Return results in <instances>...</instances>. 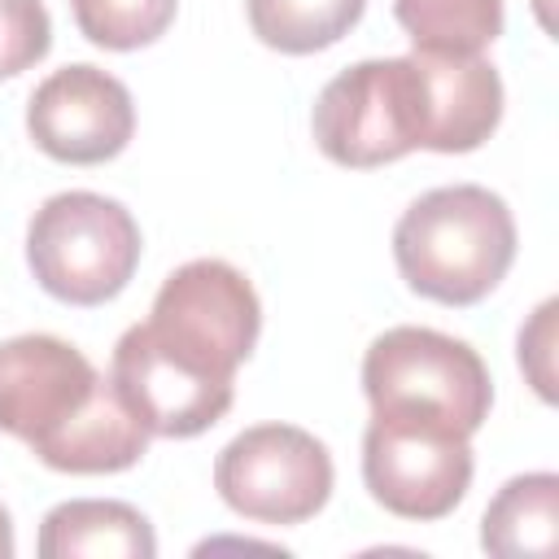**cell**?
<instances>
[{
	"label": "cell",
	"instance_id": "obj_1",
	"mask_svg": "<svg viewBox=\"0 0 559 559\" xmlns=\"http://www.w3.org/2000/svg\"><path fill=\"white\" fill-rule=\"evenodd\" d=\"M0 432L39 463L74 476L127 472L148 450V428L70 341L26 332L0 341Z\"/></svg>",
	"mask_w": 559,
	"mask_h": 559
},
{
	"label": "cell",
	"instance_id": "obj_2",
	"mask_svg": "<svg viewBox=\"0 0 559 559\" xmlns=\"http://www.w3.org/2000/svg\"><path fill=\"white\" fill-rule=\"evenodd\" d=\"M393 258L411 293L441 306H476L515 262V218L480 183L432 188L402 210Z\"/></svg>",
	"mask_w": 559,
	"mask_h": 559
},
{
	"label": "cell",
	"instance_id": "obj_3",
	"mask_svg": "<svg viewBox=\"0 0 559 559\" xmlns=\"http://www.w3.org/2000/svg\"><path fill=\"white\" fill-rule=\"evenodd\" d=\"M26 262L48 297L66 306H100L135 275L140 227L114 197L57 192L31 214Z\"/></svg>",
	"mask_w": 559,
	"mask_h": 559
},
{
	"label": "cell",
	"instance_id": "obj_4",
	"mask_svg": "<svg viewBox=\"0 0 559 559\" xmlns=\"http://www.w3.org/2000/svg\"><path fill=\"white\" fill-rule=\"evenodd\" d=\"M362 393L371 411H402L445 419L459 432H476L493 406V380L485 358L432 328H389L362 354Z\"/></svg>",
	"mask_w": 559,
	"mask_h": 559
},
{
	"label": "cell",
	"instance_id": "obj_5",
	"mask_svg": "<svg viewBox=\"0 0 559 559\" xmlns=\"http://www.w3.org/2000/svg\"><path fill=\"white\" fill-rule=\"evenodd\" d=\"M144 328L175 362L210 380H236V367L258 345L262 306L231 262L197 258L166 275Z\"/></svg>",
	"mask_w": 559,
	"mask_h": 559
},
{
	"label": "cell",
	"instance_id": "obj_6",
	"mask_svg": "<svg viewBox=\"0 0 559 559\" xmlns=\"http://www.w3.org/2000/svg\"><path fill=\"white\" fill-rule=\"evenodd\" d=\"M314 144L349 170L389 166L424 148V92L415 57L358 61L341 70L314 100Z\"/></svg>",
	"mask_w": 559,
	"mask_h": 559
},
{
	"label": "cell",
	"instance_id": "obj_7",
	"mask_svg": "<svg viewBox=\"0 0 559 559\" xmlns=\"http://www.w3.org/2000/svg\"><path fill=\"white\" fill-rule=\"evenodd\" d=\"M362 480L402 520L450 515L472 485V441L445 419L371 411L362 432Z\"/></svg>",
	"mask_w": 559,
	"mask_h": 559
},
{
	"label": "cell",
	"instance_id": "obj_8",
	"mask_svg": "<svg viewBox=\"0 0 559 559\" xmlns=\"http://www.w3.org/2000/svg\"><path fill=\"white\" fill-rule=\"evenodd\" d=\"M332 454L297 424H258L231 437L214 459L218 498L258 524H301L332 498Z\"/></svg>",
	"mask_w": 559,
	"mask_h": 559
},
{
	"label": "cell",
	"instance_id": "obj_9",
	"mask_svg": "<svg viewBox=\"0 0 559 559\" xmlns=\"http://www.w3.org/2000/svg\"><path fill=\"white\" fill-rule=\"evenodd\" d=\"M26 131L35 148L70 166H96L118 157L135 131V105L122 79L100 66H66L52 70L26 105Z\"/></svg>",
	"mask_w": 559,
	"mask_h": 559
},
{
	"label": "cell",
	"instance_id": "obj_10",
	"mask_svg": "<svg viewBox=\"0 0 559 559\" xmlns=\"http://www.w3.org/2000/svg\"><path fill=\"white\" fill-rule=\"evenodd\" d=\"M114 389L153 437H197L214 428L236 397V380H210L175 362L144 323L127 328L114 345Z\"/></svg>",
	"mask_w": 559,
	"mask_h": 559
},
{
	"label": "cell",
	"instance_id": "obj_11",
	"mask_svg": "<svg viewBox=\"0 0 559 559\" xmlns=\"http://www.w3.org/2000/svg\"><path fill=\"white\" fill-rule=\"evenodd\" d=\"M424 92V148L472 153L502 118V79L485 57L411 52Z\"/></svg>",
	"mask_w": 559,
	"mask_h": 559
},
{
	"label": "cell",
	"instance_id": "obj_12",
	"mask_svg": "<svg viewBox=\"0 0 559 559\" xmlns=\"http://www.w3.org/2000/svg\"><path fill=\"white\" fill-rule=\"evenodd\" d=\"M39 559H153V524L114 498H70L52 507L35 542Z\"/></svg>",
	"mask_w": 559,
	"mask_h": 559
},
{
	"label": "cell",
	"instance_id": "obj_13",
	"mask_svg": "<svg viewBox=\"0 0 559 559\" xmlns=\"http://www.w3.org/2000/svg\"><path fill=\"white\" fill-rule=\"evenodd\" d=\"M480 546L498 559H550L559 546V476H511L485 507Z\"/></svg>",
	"mask_w": 559,
	"mask_h": 559
},
{
	"label": "cell",
	"instance_id": "obj_14",
	"mask_svg": "<svg viewBox=\"0 0 559 559\" xmlns=\"http://www.w3.org/2000/svg\"><path fill=\"white\" fill-rule=\"evenodd\" d=\"M415 52L480 57L502 35V0H393Z\"/></svg>",
	"mask_w": 559,
	"mask_h": 559
},
{
	"label": "cell",
	"instance_id": "obj_15",
	"mask_svg": "<svg viewBox=\"0 0 559 559\" xmlns=\"http://www.w3.org/2000/svg\"><path fill=\"white\" fill-rule=\"evenodd\" d=\"M253 35L288 57L332 48L349 26H358L367 0H245Z\"/></svg>",
	"mask_w": 559,
	"mask_h": 559
},
{
	"label": "cell",
	"instance_id": "obj_16",
	"mask_svg": "<svg viewBox=\"0 0 559 559\" xmlns=\"http://www.w3.org/2000/svg\"><path fill=\"white\" fill-rule=\"evenodd\" d=\"M79 31L96 48L131 52L166 35L179 0H70Z\"/></svg>",
	"mask_w": 559,
	"mask_h": 559
},
{
	"label": "cell",
	"instance_id": "obj_17",
	"mask_svg": "<svg viewBox=\"0 0 559 559\" xmlns=\"http://www.w3.org/2000/svg\"><path fill=\"white\" fill-rule=\"evenodd\" d=\"M52 48V17L39 0H0V79L44 61Z\"/></svg>",
	"mask_w": 559,
	"mask_h": 559
},
{
	"label": "cell",
	"instance_id": "obj_18",
	"mask_svg": "<svg viewBox=\"0 0 559 559\" xmlns=\"http://www.w3.org/2000/svg\"><path fill=\"white\" fill-rule=\"evenodd\" d=\"M555 314H559V301L550 297L520 328V367L542 402H555Z\"/></svg>",
	"mask_w": 559,
	"mask_h": 559
},
{
	"label": "cell",
	"instance_id": "obj_19",
	"mask_svg": "<svg viewBox=\"0 0 559 559\" xmlns=\"http://www.w3.org/2000/svg\"><path fill=\"white\" fill-rule=\"evenodd\" d=\"M0 559H13V520L4 507H0Z\"/></svg>",
	"mask_w": 559,
	"mask_h": 559
}]
</instances>
